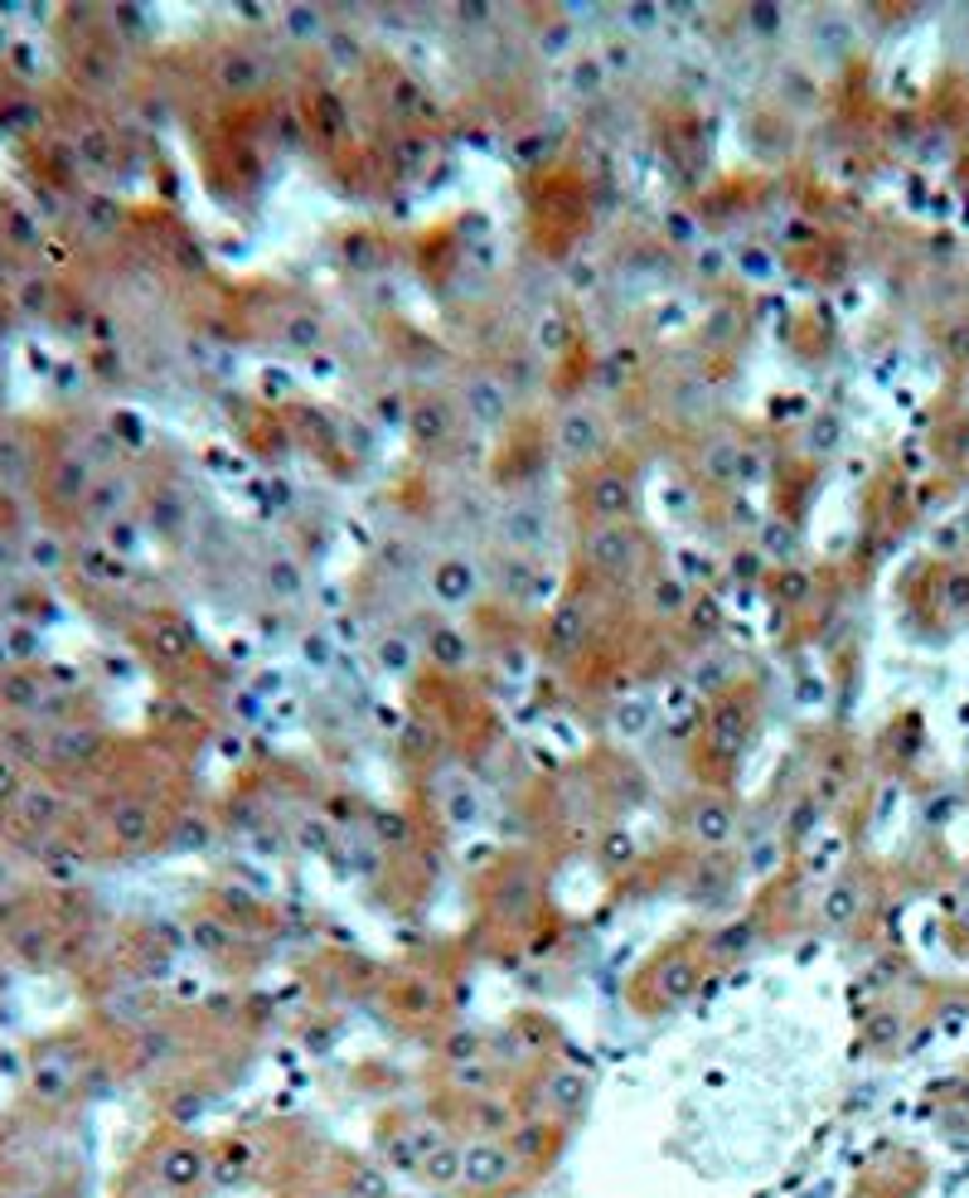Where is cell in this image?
<instances>
[{
	"instance_id": "277c9868",
	"label": "cell",
	"mask_w": 969,
	"mask_h": 1198,
	"mask_svg": "<svg viewBox=\"0 0 969 1198\" xmlns=\"http://www.w3.org/2000/svg\"><path fill=\"white\" fill-rule=\"evenodd\" d=\"M431 592H437V602H446V607L470 602V597L480 592L476 564H466V558H441V564L431 568Z\"/></svg>"
},
{
	"instance_id": "8fae6325",
	"label": "cell",
	"mask_w": 969,
	"mask_h": 1198,
	"mask_svg": "<svg viewBox=\"0 0 969 1198\" xmlns=\"http://www.w3.org/2000/svg\"><path fill=\"white\" fill-rule=\"evenodd\" d=\"M548 539V525L533 505H509L504 509V544L509 549H539Z\"/></svg>"
},
{
	"instance_id": "d4e9b609",
	"label": "cell",
	"mask_w": 969,
	"mask_h": 1198,
	"mask_svg": "<svg viewBox=\"0 0 969 1198\" xmlns=\"http://www.w3.org/2000/svg\"><path fill=\"white\" fill-rule=\"evenodd\" d=\"M737 267H742V277H751V282H771L775 277V258L761 248H742L737 252Z\"/></svg>"
},
{
	"instance_id": "44dd1931",
	"label": "cell",
	"mask_w": 969,
	"mask_h": 1198,
	"mask_svg": "<svg viewBox=\"0 0 969 1198\" xmlns=\"http://www.w3.org/2000/svg\"><path fill=\"white\" fill-rule=\"evenodd\" d=\"M258 83H262V69L248 54H238L233 49V54L223 59V87H233V93H252Z\"/></svg>"
},
{
	"instance_id": "f1b7e54d",
	"label": "cell",
	"mask_w": 969,
	"mask_h": 1198,
	"mask_svg": "<svg viewBox=\"0 0 969 1198\" xmlns=\"http://www.w3.org/2000/svg\"><path fill=\"white\" fill-rule=\"evenodd\" d=\"M742 947H751V922H732L727 932L712 937V951H718V956H737Z\"/></svg>"
},
{
	"instance_id": "83f0119b",
	"label": "cell",
	"mask_w": 969,
	"mask_h": 1198,
	"mask_svg": "<svg viewBox=\"0 0 969 1198\" xmlns=\"http://www.w3.org/2000/svg\"><path fill=\"white\" fill-rule=\"evenodd\" d=\"M446 1057H451L456 1067H466V1063H476V1057H485V1043L476 1034H451L446 1039Z\"/></svg>"
},
{
	"instance_id": "3957f363",
	"label": "cell",
	"mask_w": 969,
	"mask_h": 1198,
	"mask_svg": "<svg viewBox=\"0 0 969 1198\" xmlns=\"http://www.w3.org/2000/svg\"><path fill=\"white\" fill-rule=\"evenodd\" d=\"M470 1126H476V1140H509V1130L519 1126V1112L500 1092H480L470 1102Z\"/></svg>"
},
{
	"instance_id": "8992f818",
	"label": "cell",
	"mask_w": 969,
	"mask_h": 1198,
	"mask_svg": "<svg viewBox=\"0 0 969 1198\" xmlns=\"http://www.w3.org/2000/svg\"><path fill=\"white\" fill-rule=\"evenodd\" d=\"M558 442H563L567 456L586 462V456L602 452V417H596L592 407H572V413H563V423H558Z\"/></svg>"
},
{
	"instance_id": "cb8c5ba5",
	"label": "cell",
	"mask_w": 969,
	"mask_h": 1198,
	"mask_svg": "<svg viewBox=\"0 0 969 1198\" xmlns=\"http://www.w3.org/2000/svg\"><path fill=\"white\" fill-rule=\"evenodd\" d=\"M649 723H655V709H649L645 699H635V704H621V709H616V729H621V733H631V737H640Z\"/></svg>"
},
{
	"instance_id": "ffe728a7",
	"label": "cell",
	"mask_w": 969,
	"mask_h": 1198,
	"mask_svg": "<svg viewBox=\"0 0 969 1198\" xmlns=\"http://www.w3.org/2000/svg\"><path fill=\"white\" fill-rule=\"evenodd\" d=\"M378 665H384L388 674H413L417 646L407 641V636H384V641H378Z\"/></svg>"
},
{
	"instance_id": "603a6c76",
	"label": "cell",
	"mask_w": 969,
	"mask_h": 1198,
	"mask_svg": "<svg viewBox=\"0 0 969 1198\" xmlns=\"http://www.w3.org/2000/svg\"><path fill=\"white\" fill-rule=\"evenodd\" d=\"M321 335H325V330H321V321H315V316H291L282 340H286L291 350H315V345H321Z\"/></svg>"
},
{
	"instance_id": "ba28073f",
	"label": "cell",
	"mask_w": 969,
	"mask_h": 1198,
	"mask_svg": "<svg viewBox=\"0 0 969 1198\" xmlns=\"http://www.w3.org/2000/svg\"><path fill=\"white\" fill-rule=\"evenodd\" d=\"M213 1169V1159L199 1150V1145H189V1140H180V1145H170V1150L160 1155V1179L170 1184V1189H195V1184L204 1179Z\"/></svg>"
},
{
	"instance_id": "5b68a950",
	"label": "cell",
	"mask_w": 969,
	"mask_h": 1198,
	"mask_svg": "<svg viewBox=\"0 0 969 1198\" xmlns=\"http://www.w3.org/2000/svg\"><path fill=\"white\" fill-rule=\"evenodd\" d=\"M635 549H640L635 534H626L621 525H602L592 539H586V558H592V568H602V572H626Z\"/></svg>"
},
{
	"instance_id": "5bb4252c",
	"label": "cell",
	"mask_w": 969,
	"mask_h": 1198,
	"mask_svg": "<svg viewBox=\"0 0 969 1198\" xmlns=\"http://www.w3.org/2000/svg\"><path fill=\"white\" fill-rule=\"evenodd\" d=\"M820 917H824V927H834V932L853 927V917H858V888H853V884H834L824 894V902H820Z\"/></svg>"
},
{
	"instance_id": "484cf974",
	"label": "cell",
	"mask_w": 969,
	"mask_h": 1198,
	"mask_svg": "<svg viewBox=\"0 0 969 1198\" xmlns=\"http://www.w3.org/2000/svg\"><path fill=\"white\" fill-rule=\"evenodd\" d=\"M606 63H577V69H572V93L577 97H592V93H602V83H606Z\"/></svg>"
},
{
	"instance_id": "9c48e42d",
	"label": "cell",
	"mask_w": 969,
	"mask_h": 1198,
	"mask_svg": "<svg viewBox=\"0 0 969 1198\" xmlns=\"http://www.w3.org/2000/svg\"><path fill=\"white\" fill-rule=\"evenodd\" d=\"M543 1097H548V1106H553V1116L577 1120L586 1106H592V1077H582V1073H553V1077L543 1082Z\"/></svg>"
},
{
	"instance_id": "4dcf8cb0",
	"label": "cell",
	"mask_w": 969,
	"mask_h": 1198,
	"mask_svg": "<svg viewBox=\"0 0 969 1198\" xmlns=\"http://www.w3.org/2000/svg\"><path fill=\"white\" fill-rule=\"evenodd\" d=\"M626 859H635V839H626V835H606V839H602V864H606V869H621Z\"/></svg>"
},
{
	"instance_id": "6da1fadb",
	"label": "cell",
	"mask_w": 969,
	"mask_h": 1198,
	"mask_svg": "<svg viewBox=\"0 0 969 1198\" xmlns=\"http://www.w3.org/2000/svg\"><path fill=\"white\" fill-rule=\"evenodd\" d=\"M519 1169H524V1159L514 1155V1145L509 1140H470V1145H461V1184L466 1189H476V1194L504 1189L509 1179H519Z\"/></svg>"
},
{
	"instance_id": "836d02e7",
	"label": "cell",
	"mask_w": 969,
	"mask_h": 1198,
	"mask_svg": "<svg viewBox=\"0 0 969 1198\" xmlns=\"http://www.w3.org/2000/svg\"><path fill=\"white\" fill-rule=\"evenodd\" d=\"M722 272V252H704V277H718Z\"/></svg>"
},
{
	"instance_id": "1f68e13d",
	"label": "cell",
	"mask_w": 969,
	"mask_h": 1198,
	"mask_svg": "<svg viewBox=\"0 0 969 1198\" xmlns=\"http://www.w3.org/2000/svg\"><path fill=\"white\" fill-rule=\"evenodd\" d=\"M374 825H378V835H384V839H407V820H403V815L393 820L388 810H378V815H374Z\"/></svg>"
},
{
	"instance_id": "30bf717a",
	"label": "cell",
	"mask_w": 969,
	"mask_h": 1198,
	"mask_svg": "<svg viewBox=\"0 0 969 1198\" xmlns=\"http://www.w3.org/2000/svg\"><path fill=\"white\" fill-rule=\"evenodd\" d=\"M509 1145H514V1155L524 1159V1165H543V1159H553V1150H558L553 1120H519V1126L509 1130Z\"/></svg>"
},
{
	"instance_id": "7c38bea8",
	"label": "cell",
	"mask_w": 969,
	"mask_h": 1198,
	"mask_svg": "<svg viewBox=\"0 0 969 1198\" xmlns=\"http://www.w3.org/2000/svg\"><path fill=\"white\" fill-rule=\"evenodd\" d=\"M466 399H470V413H476V423H480V427H500V423H504L509 403H504V389L494 384V379H470V384H466Z\"/></svg>"
},
{
	"instance_id": "d6a6232c",
	"label": "cell",
	"mask_w": 969,
	"mask_h": 1198,
	"mask_svg": "<svg viewBox=\"0 0 969 1198\" xmlns=\"http://www.w3.org/2000/svg\"><path fill=\"white\" fill-rule=\"evenodd\" d=\"M301 845L311 849V854H325V849H330V830H325V825H305V830H301Z\"/></svg>"
},
{
	"instance_id": "d6986e66",
	"label": "cell",
	"mask_w": 969,
	"mask_h": 1198,
	"mask_svg": "<svg viewBox=\"0 0 969 1198\" xmlns=\"http://www.w3.org/2000/svg\"><path fill=\"white\" fill-rule=\"evenodd\" d=\"M350 1194L354 1198H388L393 1184H388V1175L374 1165V1159H360V1165L350 1169Z\"/></svg>"
},
{
	"instance_id": "4fadbf2b",
	"label": "cell",
	"mask_w": 969,
	"mask_h": 1198,
	"mask_svg": "<svg viewBox=\"0 0 969 1198\" xmlns=\"http://www.w3.org/2000/svg\"><path fill=\"white\" fill-rule=\"evenodd\" d=\"M712 747L722 752V757H732V752H742L747 747V713H742V704H722L718 713H712Z\"/></svg>"
},
{
	"instance_id": "7402d4cb",
	"label": "cell",
	"mask_w": 969,
	"mask_h": 1198,
	"mask_svg": "<svg viewBox=\"0 0 969 1198\" xmlns=\"http://www.w3.org/2000/svg\"><path fill=\"white\" fill-rule=\"evenodd\" d=\"M567 340H572V330L563 316H543L539 330H533V345H539L543 354H558V350H567Z\"/></svg>"
},
{
	"instance_id": "2e32d148",
	"label": "cell",
	"mask_w": 969,
	"mask_h": 1198,
	"mask_svg": "<svg viewBox=\"0 0 969 1198\" xmlns=\"http://www.w3.org/2000/svg\"><path fill=\"white\" fill-rule=\"evenodd\" d=\"M649 607H655V617H684L694 607V592L679 578H655L649 582Z\"/></svg>"
},
{
	"instance_id": "4316f807",
	"label": "cell",
	"mask_w": 969,
	"mask_h": 1198,
	"mask_svg": "<svg viewBox=\"0 0 969 1198\" xmlns=\"http://www.w3.org/2000/svg\"><path fill=\"white\" fill-rule=\"evenodd\" d=\"M267 582H272L277 597H301V588H305L296 564H272V568H267Z\"/></svg>"
},
{
	"instance_id": "9a60e30c",
	"label": "cell",
	"mask_w": 969,
	"mask_h": 1198,
	"mask_svg": "<svg viewBox=\"0 0 969 1198\" xmlns=\"http://www.w3.org/2000/svg\"><path fill=\"white\" fill-rule=\"evenodd\" d=\"M423 1179H431L437 1189H451L461 1184V1145H437L431 1155H423Z\"/></svg>"
},
{
	"instance_id": "7a4b0ae2",
	"label": "cell",
	"mask_w": 969,
	"mask_h": 1198,
	"mask_svg": "<svg viewBox=\"0 0 969 1198\" xmlns=\"http://www.w3.org/2000/svg\"><path fill=\"white\" fill-rule=\"evenodd\" d=\"M631 505H635V486L621 471H596V476L586 481V509H592L602 525H621V519L631 515Z\"/></svg>"
},
{
	"instance_id": "52a82bcc",
	"label": "cell",
	"mask_w": 969,
	"mask_h": 1198,
	"mask_svg": "<svg viewBox=\"0 0 969 1198\" xmlns=\"http://www.w3.org/2000/svg\"><path fill=\"white\" fill-rule=\"evenodd\" d=\"M732 825H737V815L718 796H704L694 806V815H688V830H694V839L698 845H708V849H722L727 839H732Z\"/></svg>"
},
{
	"instance_id": "ac0fdd59",
	"label": "cell",
	"mask_w": 969,
	"mask_h": 1198,
	"mask_svg": "<svg viewBox=\"0 0 969 1198\" xmlns=\"http://www.w3.org/2000/svg\"><path fill=\"white\" fill-rule=\"evenodd\" d=\"M286 30H291V40L296 44H315V40H325V16L315 6H286Z\"/></svg>"
},
{
	"instance_id": "e0dca14e",
	"label": "cell",
	"mask_w": 969,
	"mask_h": 1198,
	"mask_svg": "<svg viewBox=\"0 0 969 1198\" xmlns=\"http://www.w3.org/2000/svg\"><path fill=\"white\" fill-rule=\"evenodd\" d=\"M427 650H431V660H441L446 670H461L466 660H470V646H466V636H461V631H451V627H437V631H431Z\"/></svg>"
},
{
	"instance_id": "f546056e",
	"label": "cell",
	"mask_w": 969,
	"mask_h": 1198,
	"mask_svg": "<svg viewBox=\"0 0 969 1198\" xmlns=\"http://www.w3.org/2000/svg\"><path fill=\"white\" fill-rule=\"evenodd\" d=\"M567 49H572V30H567V24H548V30L539 34V54L543 59H563Z\"/></svg>"
}]
</instances>
